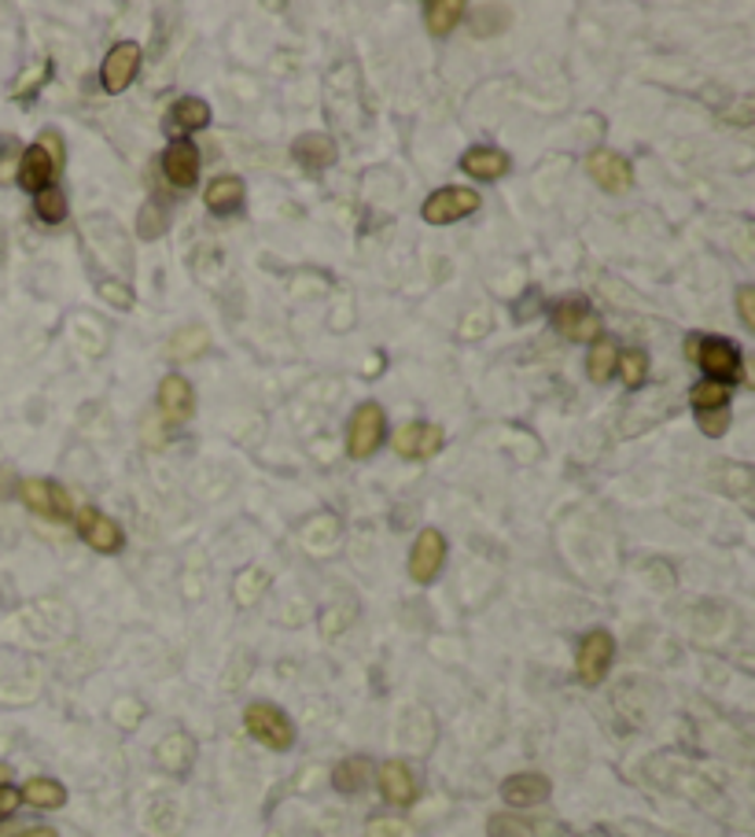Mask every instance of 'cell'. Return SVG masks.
Returning <instances> with one entry per match:
<instances>
[{"label": "cell", "instance_id": "6da1fadb", "mask_svg": "<svg viewBox=\"0 0 755 837\" xmlns=\"http://www.w3.org/2000/svg\"><path fill=\"white\" fill-rule=\"evenodd\" d=\"M18 498L26 502V509L52 524H71L74 520V502L67 495V487L55 480H44V477H26L18 480Z\"/></svg>", "mask_w": 755, "mask_h": 837}, {"label": "cell", "instance_id": "d6986e66", "mask_svg": "<svg viewBox=\"0 0 755 837\" xmlns=\"http://www.w3.org/2000/svg\"><path fill=\"white\" fill-rule=\"evenodd\" d=\"M461 170L475 181H498L501 174L509 170V155L498 152V148H487V144L469 148V152L461 155Z\"/></svg>", "mask_w": 755, "mask_h": 837}, {"label": "cell", "instance_id": "4316f807", "mask_svg": "<svg viewBox=\"0 0 755 837\" xmlns=\"http://www.w3.org/2000/svg\"><path fill=\"white\" fill-rule=\"evenodd\" d=\"M689 403L696 414H712V410H730V388L715 384V380H701V384L689 388Z\"/></svg>", "mask_w": 755, "mask_h": 837}, {"label": "cell", "instance_id": "484cf974", "mask_svg": "<svg viewBox=\"0 0 755 837\" xmlns=\"http://www.w3.org/2000/svg\"><path fill=\"white\" fill-rule=\"evenodd\" d=\"M369 775H372L369 760L366 757H350V760H343V764L332 771V783H335L340 794H358V789L369 786Z\"/></svg>", "mask_w": 755, "mask_h": 837}, {"label": "cell", "instance_id": "ffe728a7", "mask_svg": "<svg viewBox=\"0 0 755 837\" xmlns=\"http://www.w3.org/2000/svg\"><path fill=\"white\" fill-rule=\"evenodd\" d=\"M244 196H247V185L240 181L236 174H218V178L207 185V192H203V203H207L210 214H232L240 211Z\"/></svg>", "mask_w": 755, "mask_h": 837}, {"label": "cell", "instance_id": "8992f818", "mask_svg": "<svg viewBox=\"0 0 755 837\" xmlns=\"http://www.w3.org/2000/svg\"><path fill=\"white\" fill-rule=\"evenodd\" d=\"M479 192L475 189H461V185H446V189L432 192L421 207V218L432 221V226H450L457 218H469V214L479 211Z\"/></svg>", "mask_w": 755, "mask_h": 837}, {"label": "cell", "instance_id": "3957f363", "mask_svg": "<svg viewBox=\"0 0 755 837\" xmlns=\"http://www.w3.org/2000/svg\"><path fill=\"white\" fill-rule=\"evenodd\" d=\"M384 435H387V414L380 403H361L358 410L350 414V424H347V451L350 458H372V454L384 446Z\"/></svg>", "mask_w": 755, "mask_h": 837}, {"label": "cell", "instance_id": "9c48e42d", "mask_svg": "<svg viewBox=\"0 0 755 837\" xmlns=\"http://www.w3.org/2000/svg\"><path fill=\"white\" fill-rule=\"evenodd\" d=\"M74 524H78V535L86 538L97 554H118L126 546L123 528L115 524L107 513H100L97 506H81L74 509Z\"/></svg>", "mask_w": 755, "mask_h": 837}, {"label": "cell", "instance_id": "8fae6325", "mask_svg": "<svg viewBox=\"0 0 755 837\" xmlns=\"http://www.w3.org/2000/svg\"><path fill=\"white\" fill-rule=\"evenodd\" d=\"M391 446H395L398 458H409V461L432 458V454H439V446H443V428L427 424V421H409L391 435Z\"/></svg>", "mask_w": 755, "mask_h": 837}, {"label": "cell", "instance_id": "603a6c76", "mask_svg": "<svg viewBox=\"0 0 755 837\" xmlns=\"http://www.w3.org/2000/svg\"><path fill=\"white\" fill-rule=\"evenodd\" d=\"M170 123L174 129H181V134H195V129H207L210 126V107L207 100L200 97H181L177 104L170 107Z\"/></svg>", "mask_w": 755, "mask_h": 837}, {"label": "cell", "instance_id": "d6a6232c", "mask_svg": "<svg viewBox=\"0 0 755 837\" xmlns=\"http://www.w3.org/2000/svg\"><path fill=\"white\" fill-rule=\"evenodd\" d=\"M100 300H107L111 306H118V310H133V292H129V284L123 281L100 284Z\"/></svg>", "mask_w": 755, "mask_h": 837}, {"label": "cell", "instance_id": "5bb4252c", "mask_svg": "<svg viewBox=\"0 0 755 837\" xmlns=\"http://www.w3.org/2000/svg\"><path fill=\"white\" fill-rule=\"evenodd\" d=\"M549 794H553V786H549V778L538 775V771H520V775H509L506 783H501V797H506V804L512 808H538L549 801Z\"/></svg>", "mask_w": 755, "mask_h": 837}, {"label": "cell", "instance_id": "e575fe53", "mask_svg": "<svg viewBox=\"0 0 755 837\" xmlns=\"http://www.w3.org/2000/svg\"><path fill=\"white\" fill-rule=\"evenodd\" d=\"M738 314H741V321L748 325V329H755V292L748 284L741 288L738 292Z\"/></svg>", "mask_w": 755, "mask_h": 837}, {"label": "cell", "instance_id": "7a4b0ae2", "mask_svg": "<svg viewBox=\"0 0 755 837\" xmlns=\"http://www.w3.org/2000/svg\"><path fill=\"white\" fill-rule=\"evenodd\" d=\"M244 723H247V734H251V738L263 741L266 749L284 752V749L295 746V727H292V720H287V712L277 709V705H269V701L247 705Z\"/></svg>", "mask_w": 755, "mask_h": 837}, {"label": "cell", "instance_id": "7402d4cb", "mask_svg": "<svg viewBox=\"0 0 755 837\" xmlns=\"http://www.w3.org/2000/svg\"><path fill=\"white\" fill-rule=\"evenodd\" d=\"M464 12H469V8H464L461 0H432V4H424L427 34H432V37H446V34H453L457 26H461Z\"/></svg>", "mask_w": 755, "mask_h": 837}, {"label": "cell", "instance_id": "8d00e7d4", "mask_svg": "<svg viewBox=\"0 0 755 837\" xmlns=\"http://www.w3.org/2000/svg\"><path fill=\"white\" fill-rule=\"evenodd\" d=\"M18 801H23V797H18V789H15V786H0V823L12 820L15 808H18Z\"/></svg>", "mask_w": 755, "mask_h": 837}, {"label": "cell", "instance_id": "ab89813d", "mask_svg": "<svg viewBox=\"0 0 755 837\" xmlns=\"http://www.w3.org/2000/svg\"><path fill=\"white\" fill-rule=\"evenodd\" d=\"M8 778H12V768L0 764V786H8Z\"/></svg>", "mask_w": 755, "mask_h": 837}, {"label": "cell", "instance_id": "74e56055", "mask_svg": "<svg viewBox=\"0 0 755 837\" xmlns=\"http://www.w3.org/2000/svg\"><path fill=\"white\" fill-rule=\"evenodd\" d=\"M15 491H18V477H15L12 469H8V465H0V502L12 498Z\"/></svg>", "mask_w": 755, "mask_h": 837}, {"label": "cell", "instance_id": "83f0119b", "mask_svg": "<svg viewBox=\"0 0 755 837\" xmlns=\"http://www.w3.org/2000/svg\"><path fill=\"white\" fill-rule=\"evenodd\" d=\"M34 211L41 221H49V226H60L63 218H67V196H63L55 185H49V189L34 192Z\"/></svg>", "mask_w": 755, "mask_h": 837}, {"label": "cell", "instance_id": "44dd1931", "mask_svg": "<svg viewBox=\"0 0 755 837\" xmlns=\"http://www.w3.org/2000/svg\"><path fill=\"white\" fill-rule=\"evenodd\" d=\"M210 347V332L203 325H189V329H177L170 340H166V358L170 362H192L200 355H207Z\"/></svg>", "mask_w": 755, "mask_h": 837}, {"label": "cell", "instance_id": "ac0fdd59", "mask_svg": "<svg viewBox=\"0 0 755 837\" xmlns=\"http://www.w3.org/2000/svg\"><path fill=\"white\" fill-rule=\"evenodd\" d=\"M340 155V148L329 134H303L299 141L292 144V160L306 166V170H329Z\"/></svg>", "mask_w": 755, "mask_h": 837}, {"label": "cell", "instance_id": "30bf717a", "mask_svg": "<svg viewBox=\"0 0 755 837\" xmlns=\"http://www.w3.org/2000/svg\"><path fill=\"white\" fill-rule=\"evenodd\" d=\"M446 565V538L439 528H424L417 535L413 550H409V580L413 583H432Z\"/></svg>", "mask_w": 755, "mask_h": 837}, {"label": "cell", "instance_id": "5b68a950", "mask_svg": "<svg viewBox=\"0 0 755 837\" xmlns=\"http://www.w3.org/2000/svg\"><path fill=\"white\" fill-rule=\"evenodd\" d=\"M701 362V369L707 373V380H715V384H738V380L744 377V366H741V351L733 347L730 340H719V337H701V347H696V358Z\"/></svg>", "mask_w": 755, "mask_h": 837}, {"label": "cell", "instance_id": "4fadbf2b", "mask_svg": "<svg viewBox=\"0 0 755 837\" xmlns=\"http://www.w3.org/2000/svg\"><path fill=\"white\" fill-rule=\"evenodd\" d=\"M163 174L177 189H192V185L200 181V148L184 141V137H177L163 152Z\"/></svg>", "mask_w": 755, "mask_h": 837}, {"label": "cell", "instance_id": "f35d334b", "mask_svg": "<svg viewBox=\"0 0 755 837\" xmlns=\"http://www.w3.org/2000/svg\"><path fill=\"white\" fill-rule=\"evenodd\" d=\"M18 837H55L52 826H30V830H23Z\"/></svg>", "mask_w": 755, "mask_h": 837}, {"label": "cell", "instance_id": "f1b7e54d", "mask_svg": "<svg viewBox=\"0 0 755 837\" xmlns=\"http://www.w3.org/2000/svg\"><path fill=\"white\" fill-rule=\"evenodd\" d=\"M623 373V384L627 388H641L645 384V377H649V355L645 351H638V347H630V351H623L619 355V366H615Z\"/></svg>", "mask_w": 755, "mask_h": 837}, {"label": "cell", "instance_id": "1f68e13d", "mask_svg": "<svg viewBox=\"0 0 755 837\" xmlns=\"http://www.w3.org/2000/svg\"><path fill=\"white\" fill-rule=\"evenodd\" d=\"M44 78H52V63H49V60L37 63L34 71H26V74H23V81H18V86L12 89V97H15V100H30V97H34V89L41 86Z\"/></svg>", "mask_w": 755, "mask_h": 837}, {"label": "cell", "instance_id": "7c38bea8", "mask_svg": "<svg viewBox=\"0 0 755 837\" xmlns=\"http://www.w3.org/2000/svg\"><path fill=\"white\" fill-rule=\"evenodd\" d=\"M586 174H590L604 192H627L634 185L630 163L623 160L619 152H609V148H598V152L586 155Z\"/></svg>", "mask_w": 755, "mask_h": 837}, {"label": "cell", "instance_id": "836d02e7", "mask_svg": "<svg viewBox=\"0 0 755 837\" xmlns=\"http://www.w3.org/2000/svg\"><path fill=\"white\" fill-rule=\"evenodd\" d=\"M696 424H701V432H704V435H712V440H719V435H726V428H730V410L696 414Z\"/></svg>", "mask_w": 755, "mask_h": 837}, {"label": "cell", "instance_id": "e0dca14e", "mask_svg": "<svg viewBox=\"0 0 755 837\" xmlns=\"http://www.w3.org/2000/svg\"><path fill=\"white\" fill-rule=\"evenodd\" d=\"M380 794H384V801L395 808L413 804L417 801V775L409 771V764H402V760H387V764L380 768Z\"/></svg>", "mask_w": 755, "mask_h": 837}, {"label": "cell", "instance_id": "52a82bcc", "mask_svg": "<svg viewBox=\"0 0 755 837\" xmlns=\"http://www.w3.org/2000/svg\"><path fill=\"white\" fill-rule=\"evenodd\" d=\"M612 657H615V642L609 631H590V635H583L579 649H575V675H579V683L586 686H598L604 683V675H609L612 668Z\"/></svg>", "mask_w": 755, "mask_h": 837}, {"label": "cell", "instance_id": "cb8c5ba5", "mask_svg": "<svg viewBox=\"0 0 755 837\" xmlns=\"http://www.w3.org/2000/svg\"><path fill=\"white\" fill-rule=\"evenodd\" d=\"M615 366H619V351H615L612 340H598L590 347V358H586V373H590L593 384H609L615 377Z\"/></svg>", "mask_w": 755, "mask_h": 837}, {"label": "cell", "instance_id": "f546056e", "mask_svg": "<svg viewBox=\"0 0 755 837\" xmlns=\"http://www.w3.org/2000/svg\"><path fill=\"white\" fill-rule=\"evenodd\" d=\"M487 834L490 837H535V826H530L527 820H520V815L501 812V815H490Z\"/></svg>", "mask_w": 755, "mask_h": 837}, {"label": "cell", "instance_id": "4dcf8cb0", "mask_svg": "<svg viewBox=\"0 0 755 837\" xmlns=\"http://www.w3.org/2000/svg\"><path fill=\"white\" fill-rule=\"evenodd\" d=\"M166 232V214H163V207L152 200L148 207L141 211V218H137V237L141 240H155V237H163Z\"/></svg>", "mask_w": 755, "mask_h": 837}, {"label": "cell", "instance_id": "ba28073f", "mask_svg": "<svg viewBox=\"0 0 755 837\" xmlns=\"http://www.w3.org/2000/svg\"><path fill=\"white\" fill-rule=\"evenodd\" d=\"M137 71H141V45L118 41L115 49L104 55V63H100V89L111 92V97H118V92H126L133 86Z\"/></svg>", "mask_w": 755, "mask_h": 837}, {"label": "cell", "instance_id": "9a60e30c", "mask_svg": "<svg viewBox=\"0 0 755 837\" xmlns=\"http://www.w3.org/2000/svg\"><path fill=\"white\" fill-rule=\"evenodd\" d=\"M55 174H60V166L52 163V155L44 152L41 144H30V148H26L23 155H18V166H15V181L23 185V189H30V192H41V189H49Z\"/></svg>", "mask_w": 755, "mask_h": 837}, {"label": "cell", "instance_id": "d590c367", "mask_svg": "<svg viewBox=\"0 0 755 837\" xmlns=\"http://www.w3.org/2000/svg\"><path fill=\"white\" fill-rule=\"evenodd\" d=\"M37 144H41L44 152L52 155V163H55V166H63V160H67V155H63V141H60V134H55V129H44L41 141H37Z\"/></svg>", "mask_w": 755, "mask_h": 837}, {"label": "cell", "instance_id": "277c9868", "mask_svg": "<svg viewBox=\"0 0 755 837\" xmlns=\"http://www.w3.org/2000/svg\"><path fill=\"white\" fill-rule=\"evenodd\" d=\"M553 329L572 343H598L601 340V314L583 295H567L553 306Z\"/></svg>", "mask_w": 755, "mask_h": 837}, {"label": "cell", "instance_id": "2e32d148", "mask_svg": "<svg viewBox=\"0 0 755 837\" xmlns=\"http://www.w3.org/2000/svg\"><path fill=\"white\" fill-rule=\"evenodd\" d=\"M158 410H163L166 421H189V417L195 414V392L192 384L184 377H163V384H158Z\"/></svg>", "mask_w": 755, "mask_h": 837}, {"label": "cell", "instance_id": "d4e9b609", "mask_svg": "<svg viewBox=\"0 0 755 837\" xmlns=\"http://www.w3.org/2000/svg\"><path fill=\"white\" fill-rule=\"evenodd\" d=\"M18 797H23L30 808H63L67 804V789L55 783V778H30Z\"/></svg>", "mask_w": 755, "mask_h": 837}]
</instances>
